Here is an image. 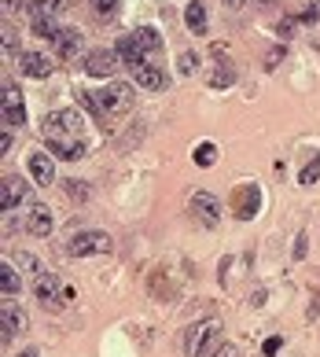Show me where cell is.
I'll return each instance as SVG.
<instances>
[{
	"instance_id": "6da1fadb",
	"label": "cell",
	"mask_w": 320,
	"mask_h": 357,
	"mask_svg": "<svg viewBox=\"0 0 320 357\" xmlns=\"http://www.w3.org/2000/svg\"><path fill=\"white\" fill-rule=\"evenodd\" d=\"M132 85H125V82H111L107 89H100L96 92V107H100V114H107V118H118V114H129L132 111Z\"/></svg>"
},
{
	"instance_id": "7a4b0ae2",
	"label": "cell",
	"mask_w": 320,
	"mask_h": 357,
	"mask_svg": "<svg viewBox=\"0 0 320 357\" xmlns=\"http://www.w3.org/2000/svg\"><path fill=\"white\" fill-rule=\"evenodd\" d=\"M85 133V118L77 114L74 107H63V111H52L45 114L41 122V137L52 140V137H82Z\"/></svg>"
},
{
	"instance_id": "3957f363",
	"label": "cell",
	"mask_w": 320,
	"mask_h": 357,
	"mask_svg": "<svg viewBox=\"0 0 320 357\" xmlns=\"http://www.w3.org/2000/svg\"><path fill=\"white\" fill-rule=\"evenodd\" d=\"M114 243L111 236L100 232V229H89V232H74L70 240H66V255L70 258H96V255H107Z\"/></svg>"
},
{
	"instance_id": "277c9868",
	"label": "cell",
	"mask_w": 320,
	"mask_h": 357,
	"mask_svg": "<svg viewBox=\"0 0 320 357\" xmlns=\"http://www.w3.org/2000/svg\"><path fill=\"white\" fill-rule=\"evenodd\" d=\"M218 339H221V324L218 321H199V324H192V332L184 335V350H188L192 357H203Z\"/></svg>"
},
{
	"instance_id": "5b68a950",
	"label": "cell",
	"mask_w": 320,
	"mask_h": 357,
	"mask_svg": "<svg viewBox=\"0 0 320 357\" xmlns=\"http://www.w3.org/2000/svg\"><path fill=\"white\" fill-rule=\"evenodd\" d=\"M0 111H4V126H26V100H22V89L4 82V92H0Z\"/></svg>"
},
{
	"instance_id": "8992f818",
	"label": "cell",
	"mask_w": 320,
	"mask_h": 357,
	"mask_svg": "<svg viewBox=\"0 0 320 357\" xmlns=\"http://www.w3.org/2000/svg\"><path fill=\"white\" fill-rule=\"evenodd\" d=\"M63 287H66V284H59V276H37L33 295H37V302H41L45 310H63V306H66Z\"/></svg>"
},
{
	"instance_id": "52a82bcc",
	"label": "cell",
	"mask_w": 320,
	"mask_h": 357,
	"mask_svg": "<svg viewBox=\"0 0 320 357\" xmlns=\"http://www.w3.org/2000/svg\"><path fill=\"white\" fill-rule=\"evenodd\" d=\"M26 199H30V184L15 174H8L4 184H0V206H4V214H11V210L22 206Z\"/></svg>"
},
{
	"instance_id": "ba28073f",
	"label": "cell",
	"mask_w": 320,
	"mask_h": 357,
	"mask_svg": "<svg viewBox=\"0 0 320 357\" xmlns=\"http://www.w3.org/2000/svg\"><path fill=\"white\" fill-rule=\"evenodd\" d=\"M118 70V52L114 48H92L85 56V74L92 77H111Z\"/></svg>"
},
{
	"instance_id": "9c48e42d",
	"label": "cell",
	"mask_w": 320,
	"mask_h": 357,
	"mask_svg": "<svg viewBox=\"0 0 320 357\" xmlns=\"http://www.w3.org/2000/svg\"><path fill=\"white\" fill-rule=\"evenodd\" d=\"M45 144H48V155L63 158V162H77V158H85V137H52Z\"/></svg>"
},
{
	"instance_id": "30bf717a",
	"label": "cell",
	"mask_w": 320,
	"mask_h": 357,
	"mask_svg": "<svg viewBox=\"0 0 320 357\" xmlns=\"http://www.w3.org/2000/svg\"><path fill=\"white\" fill-rule=\"evenodd\" d=\"M192 214L203 221L206 229H213V225L221 221V203L213 199L210 192H195V195H192Z\"/></svg>"
},
{
	"instance_id": "8fae6325",
	"label": "cell",
	"mask_w": 320,
	"mask_h": 357,
	"mask_svg": "<svg viewBox=\"0 0 320 357\" xmlns=\"http://www.w3.org/2000/svg\"><path fill=\"white\" fill-rule=\"evenodd\" d=\"M52 67H56V63H52L45 52H22L19 56V70L26 77H33V82H45V77L52 74Z\"/></svg>"
},
{
	"instance_id": "7c38bea8",
	"label": "cell",
	"mask_w": 320,
	"mask_h": 357,
	"mask_svg": "<svg viewBox=\"0 0 320 357\" xmlns=\"http://www.w3.org/2000/svg\"><path fill=\"white\" fill-rule=\"evenodd\" d=\"M132 82H137L140 89H151V92L169 89V77L162 74V67H155V63H140V67L132 70Z\"/></svg>"
},
{
	"instance_id": "4fadbf2b",
	"label": "cell",
	"mask_w": 320,
	"mask_h": 357,
	"mask_svg": "<svg viewBox=\"0 0 320 357\" xmlns=\"http://www.w3.org/2000/svg\"><path fill=\"white\" fill-rule=\"evenodd\" d=\"M26 166H30V177H33L37 184H41V188H45V184H52V181H56V155L33 151V155H30V162H26Z\"/></svg>"
},
{
	"instance_id": "5bb4252c",
	"label": "cell",
	"mask_w": 320,
	"mask_h": 357,
	"mask_svg": "<svg viewBox=\"0 0 320 357\" xmlns=\"http://www.w3.org/2000/svg\"><path fill=\"white\" fill-rule=\"evenodd\" d=\"M52 45H56V59H77L85 52V37L77 30H59V37Z\"/></svg>"
},
{
	"instance_id": "9a60e30c",
	"label": "cell",
	"mask_w": 320,
	"mask_h": 357,
	"mask_svg": "<svg viewBox=\"0 0 320 357\" xmlns=\"http://www.w3.org/2000/svg\"><path fill=\"white\" fill-rule=\"evenodd\" d=\"M52 229H56V218H52L48 206H30V214H26V232L30 236H52Z\"/></svg>"
},
{
	"instance_id": "2e32d148",
	"label": "cell",
	"mask_w": 320,
	"mask_h": 357,
	"mask_svg": "<svg viewBox=\"0 0 320 357\" xmlns=\"http://www.w3.org/2000/svg\"><path fill=\"white\" fill-rule=\"evenodd\" d=\"M114 52L122 56V63H125L129 70H137L140 63H148V52H144V48L137 45V37H132V33H129V37H122V41L114 45Z\"/></svg>"
},
{
	"instance_id": "e0dca14e",
	"label": "cell",
	"mask_w": 320,
	"mask_h": 357,
	"mask_svg": "<svg viewBox=\"0 0 320 357\" xmlns=\"http://www.w3.org/2000/svg\"><path fill=\"white\" fill-rule=\"evenodd\" d=\"M236 203H239V206H236V218H239V221H247V218H254V214H258L261 192L254 188V184H250V188H239V192H236Z\"/></svg>"
},
{
	"instance_id": "ac0fdd59",
	"label": "cell",
	"mask_w": 320,
	"mask_h": 357,
	"mask_svg": "<svg viewBox=\"0 0 320 357\" xmlns=\"http://www.w3.org/2000/svg\"><path fill=\"white\" fill-rule=\"evenodd\" d=\"M26 328H30V317H26V310L19 306H4V342H11V335H22Z\"/></svg>"
},
{
	"instance_id": "d6986e66",
	"label": "cell",
	"mask_w": 320,
	"mask_h": 357,
	"mask_svg": "<svg viewBox=\"0 0 320 357\" xmlns=\"http://www.w3.org/2000/svg\"><path fill=\"white\" fill-rule=\"evenodd\" d=\"M184 26L195 33V37H206L210 33V19H206V8L199 4V0H192L188 8H184Z\"/></svg>"
},
{
	"instance_id": "ffe728a7",
	"label": "cell",
	"mask_w": 320,
	"mask_h": 357,
	"mask_svg": "<svg viewBox=\"0 0 320 357\" xmlns=\"http://www.w3.org/2000/svg\"><path fill=\"white\" fill-rule=\"evenodd\" d=\"M132 37H137V45L148 52V59L162 56V33H158L155 26H140V30H132Z\"/></svg>"
},
{
	"instance_id": "44dd1931",
	"label": "cell",
	"mask_w": 320,
	"mask_h": 357,
	"mask_svg": "<svg viewBox=\"0 0 320 357\" xmlns=\"http://www.w3.org/2000/svg\"><path fill=\"white\" fill-rule=\"evenodd\" d=\"M30 33L37 37H45V41H56L59 37V26H56V15H48V11H41L33 4V26H30Z\"/></svg>"
},
{
	"instance_id": "7402d4cb",
	"label": "cell",
	"mask_w": 320,
	"mask_h": 357,
	"mask_svg": "<svg viewBox=\"0 0 320 357\" xmlns=\"http://www.w3.org/2000/svg\"><path fill=\"white\" fill-rule=\"evenodd\" d=\"M19 273H15V266H11V261H4V266H0V291H4L8 298H15L19 295Z\"/></svg>"
},
{
	"instance_id": "603a6c76",
	"label": "cell",
	"mask_w": 320,
	"mask_h": 357,
	"mask_svg": "<svg viewBox=\"0 0 320 357\" xmlns=\"http://www.w3.org/2000/svg\"><path fill=\"white\" fill-rule=\"evenodd\" d=\"M232 82H236V67L232 63H218V70L210 77V89H229Z\"/></svg>"
},
{
	"instance_id": "cb8c5ba5",
	"label": "cell",
	"mask_w": 320,
	"mask_h": 357,
	"mask_svg": "<svg viewBox=\"0 0 320 357\" xmlns=\"http://www.w3.org/2000/svg\"><path fill=\"white\" fill-rule=\"evenodd\" d=\"M317 181H320V151L302 166V174H298V184H305V188H310V184H317Z\"/></svg>"
},
{
	"instance_id": "d4e9b609",
	"label": "cell",
	"mask_w": 320,
	"mask_h": 357,
	"mask_svg": "<svg viewBox=\"0 0 320 357\" xmlns=\"http://www.w3.org/2000/svg\"><path fill=\"white\" fill-rule=\"evenodd\" d=\"M195 162L199 166H213V162H218V144H210V140L199 144V148H195Z\"/></svg>"
},
{
	"instance_id": "484cf974",
	"label": "cell",
	"mask_w": 320,
	"mask_h": 357,
	"mask_svg": "<svg viewBox=\"0 0 320 357\" xmlns=\"http://www.w3.org/2000/svg\"><path fill=\"white\" fill-rule=\"evenodd\" d=\"M177 70H181L184 77L199 70V56H195V52H181V59H177Z\"/></svg>"
},
{
	"instance_id": "4316f807",
	"label": "cell",
	"mask_w": 320,
	"mask_h": 357,
	"mask_svg": "<svg viewBox=\"0 0 320 357\" xmlns=\"http://www.w3.org/2000/svg\"><path fill=\"white\" fill-rule=\"evenodd\" d=\"M89 8L96 11V15H103V19H111L114 11H118V0H89Z\"/></svg>"
},
{
	"instance_id": "83f0119b",
	"label": "cell",
	"mask_w": 320,
	"mask_h": 357,
	"mask_svg": "<svg viewBox=\"0 0 320 357\" xmlns=\"http://www.w3.org/2000/svg\"><path fill=\"white\" fill-rule=\"evenodd\" d=\"M15 261H19V266H22L26 273H41V261H37V258L30 255V250H15Z\"/></svg>"
},
{
	"instance_id": "f1b7e54d",
	"label": "cell",
	"mask_w": 320,
	"mask_h": 357,
	"mask_svg": "<svg viewBox=\"0 0 320 357\" xmlns=\"http://www.w3.org/2000/svg\"><path fill=\"white\" fill-rule=\"evenodd\" d=\"M203 357H236V347H232V342H224V339H218Z\"/></svg>"
},
{
	"instance_id": "f546056e",
	"label": "cell",
	"mask_w": 320,
	"mask_h": 357,
	"mask_svg": "<svg viewBox=\"0 0 320 357\" xmlns=\"http://www.w3.org/2000/svg\"><path fill=\"white\" fill-rule=\"evenodd\" d=\"M298 19H302V22H317V19H320V0H305L302 11H298Z\"/></svg>"
},
{
	"instance_id": "4dcf8cb0",
	"label": "cell",
	"mask_w": 320,
	"mask_h": 357,
	"mask_svg": "<svg viewBox=\"0 0 320 357\" xmlns=\"http://www.w3.org/2000/svg\"><path fill=\"white\" fill-rule=\"evenodd\" d=\"M4 56H8V59L19 56V37H15V30H11V26H4Z\"/></svg>"
},
{
	"instance_id": "1f68e13d",
	"label": "cell",
	"mask_w": 320,
	"mask_h": 357,
	"mask_svg": "<svg viewBox=\"0 0 320 357\" xmlns=\"http://www.w3.org/2000/svg\"><path fill=\"white\" fill-rule=\"evenodd\" d=\"M295 26H298V19H280V22H276V33L287 41V37H295V33H298Z\"/></svg>"
},
{
	"instance_id": "d6a6232c",
	"label": "cell",
	"mask_w": 320,
	"mask_h": 357,
	"mask_svg": "<svg viewBox=\"0 0 320 357\" xmlns=\"http://www.w3.org/2000/svg\"><path fill=\"white\" fill-rule=\"evenodd\" d=\"M66 195H70V199H82V203H85V199H89V188H85V184H74V181H70V184H66Z\"/></svg>"
},
{
	"instance_id": "836d02e7",
	"label": "cell",
	"mask_w": 320,
	"mask_h": 357,
	"mask_svg": "<svg viewBox=\"0 0 320 357\" xmlns=\"http://www.w3.org/2000/svg\"><path fill=\"white\" fill-rule=\"evenodd\" d=\"M37 8H41V11H48V15H59V11L66 8V0H41Z\"/></svg>"
},
{
	"instance_id": "e575fe53",
	"label": "cell",
	"mask_w": 320,
	"mask_h": 357,
	"mask_svg": "<svg viewBox=\"0 0 320 357\" xmlns=\"http://www.w3.org/2000/svg\"><path fill=\"white\" fill-rule=\"evenodd\" d=\"M280 59H284V48H273V52H269V56H265V67H269V70H273V67H276V63H280Z\"/></svg>"
},
{
	"instance_id": "d590c367",
	"label": "cell",
	"mask_w": 320,
	"mask_h": 357,
	"mask_svg": "<svg viewBox=\"0 0 320 357\" xmlns=\"http://www.w3.org/2000/svg\"><path fill=\"white\" fill-rule=\"evenodd\" d=\"M305 255V232L298 236V243H295V258H302Z\"/></svg>"
},
{
	"instance_id": "8d00e7d4",
	"label": "cell",
	"mask_w": 320,
	"mask_h": 357,
	"mask_svg": "<svg viewBox=\"0 0 320 357\" xmlns=\"http://www.w3.org/2000/svg\"><path fill=\"white\" fill-rule=\"evenodd\" d=\"M11 144H15V140H11V133H4V140H0V151L8 155V151H11Z\"/></svg>"
},
{
	"instance_id": "74e56055",
	"label": "cell",
	"mask_w": 320,
	"mask_h": 357,
	"mask_svg": "<svg viewBox=\"0 0 320 357\" xmlns=\"http://www.w3.org/2000/svg\"><path fill=\"white\" fill-rule=\"evenodd\" d=\"M276 350H280V339H269V342H265V354H269V357H273Z\"/></svg>"
},
{
	"instance_id": "f35d334b",
	"label": "cell",
	"mask_w": 320,
	"mask_h": 357,
	"mask_svg": "<svg viewBox=\"0 0 320 357\" xmlns=\"http://www.w3.org/2000/svg\"><path fill=\"white\" fill-rule=\"evenodd\" d=\"M19 357H41V350H33V347H26V350H19Z\"/></svg>"
},
{
	"instance_id": "ab89813d",
	"label": "cell",
	"mask_w": 320,
	"mask_h": 357,
	"mask_svg": "<svg viewBox=\"0 0 320 357\" xmlns=\"http://www.w3.org/2000/svg\"><path fill=\"white\" fill-rule=\"evenodd\" d=\"M221 4H224V8H232V11H236V8H243V0H221Z\"/></svg>"
},
{
	"instance_id": "60d3db41",
	"label": "cell",
	"mask_w": 320,
	"mask_h": 357,
	"mask_svg": "<svg viewBox=\"0 0 320 357\" xmlns=\"http://www.w3.org/2000/svg\"><path fill=\"white\" fill-rule=\"evenodd\" d=\"M4 11H19V0H4Z\"/></svg>"
},
{
	"instance_id": "b9f144b4",
	"label": "cell",
	"mask_w": 320,
	"mask_h": 357,
	"mask_svg": "<svg viewBox=\"0 0 320 357\" xmlns=\"http://www.w3.org/2000/svg\"><path fill=\"white\" fill-rule=\"evenodd\" d=\"M258 4H269V0H258Z\"/></svg>"
}]
</instances>
